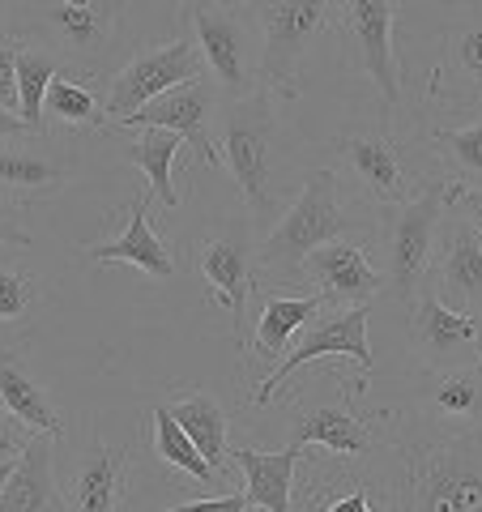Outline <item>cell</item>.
Listing matches in <instances>:
<instances>
[{"label": "cell", "instance_id": "cell-1", "mask_svg": "<svg viewBox=\"0 0 482 512\" xmlns=\"http://www.w3.org/2000/svg\"><path fill=\"white\" fill-rule=\"evenodd\" d=\"M372 427L397 512H482V431L431 423L414 406L372 410Z\"/></svg>", "mask_w": 482, "mask_h": 512}, {"label": "cell", "instance_id": "cell-2", "mask_svg": "<svg viewBox=\"0 0 482 512\" xmlns=\"http://www.w3.org/2000/svg\"><path fill=\"white\" fill-rule=\"evenodd\" d=\"M218 154L222 167L235 180L239 197L248 205V218L256 235L278 222V184H273V141H278V99L256 86L244 99H222L218 103Z\"/></svg>", "mask_w": 482, "mask_h": 512}, {"label": "cell", "instance_id": "cell-3", "mask_svg": "<svg viewBox=\"0 0 482 512\" xmlns=\"http://www.w3.org/2000/svg\"><path fill=\"white\" fill-rule=\"evenodd\" d=\"M350 205L342 197V180L329 167H316L308 180H303L299 197L278 214L269 231L256 235V256L252 269L261 278H273L278 286H291L303 256L333 244V239L350 235Z\"/></svg>", "mask_w": 482, "mask_h": 512}, {"label": "cell", "instance_id": "cell-4", "mask_svg": "<svg viewBox=\"0 0 482 512\" xmlns=\"http://www.w3.org/2000/svg\"><path fill=\"white\" fill-rule=\"evenodd\" d=\"M180 26L192 35L205 60V73L222 99H244L261 86V35H256L252 5L235 0H184Z\"/></svg>", "mask_w": 482, "mask_h": 512}, {"label": "cell", "instance_id": "cell-5", "mask_svg": "<svg viewBox=\"0 0 482 512\" xmlns=\"http://www.w3.org/2000/svg\"><path fill=\"white\" fill-rule=\"evenodd\" d=\"M453 192L457 188L436 175V180H423L406 205L384 210V286L401 308H410V299L423 291Z\"/></svg>", "mask_w": 482, "mask_h": 512}, {"label": "cell", "instance_id": "cell-6", "mask_svg": "<svg viewBox=\"0 0 482 512\" xmlns=\"http://www.w3.org/2000/svg\"><path fill=\"white\" fill-rule=\"evenodd\" d=\"M252 18L261 35V86L273 99H299L303 64L333 22V0H252Z\"/></svg>", "mask_w": 482, "mask_h": 512}, {"label": "cell", "instance_id": "cell-7", "mask_svg": "<svg viewBox=\"0 0 482 512\" xmlns=\"http://www.w3.org/2000/svg\"><path fill=\"white\" fill-rule=\"evenodd\" d=\"M30 26L13 35H35L52 43L69 69L103 77V64L116 47L124 0H26Z\"/></svg>", "mask_w": 482, "mask_h": 512}, {"label": "cell", "instance_id": "cell-8", "mask_svg": "<svg viewBox=\"0 0 482 512\" xmlns=\"http://www.w3.org/2000/svg\"><path fill=\"white\" fill-rule=\"evenodd\" d=\"M291 512H397L380 466L367 457L303 453L291 487Z\"/></svg>", "mask_w": 482, "mask_h": 512}, {"label": "cell", "instance_id": "cell-9", "mask_svg": "<svg viewBox=\"0 0 482 512\" xmlns=\"http://www.w3.org/2000/svg\"><path fill=\"white\" fill-rule=\"evenodd\" d=\"M367 320H372V303H359V308H325V312H320L312 325L291 342V355L273 363L269 372H265V380L252 389V406L278 402L282 389H286V380H291L295 372H303V367L329 359V355L355 363L359 372L367 376V372L376 367L372 342H367Z\"/></svg>", "mask_w": 482, "mask_h": 512}, {"label": "cell", "instance_id": "cell-10", "mask_svg": "<svg viewBox=\"0 0 482 512\" xmlns=\"http://www.w3.org/2000/svg\"><path fill=\"white\" fill-rule=\"evenodd\" d=\"M252 256H256V227L252 218H227L218 227L197 239V274L210 286V299L218 308H227L235 320V342H239V355L248 346V299L256 291V269H252Z\"/></svg>", "mask_w": 482, "mask_h": 512}, {"label": "cell", "instance_id": "cell-11", "mask_svg": "<svg viewBox=\"0 0 482 512\" xmlns=\"http://www.w3.org/2000/svg\"><path fill=\"white\" fill-rule=\"evenodd\" d=\"M367 384H342L333 393H308L295 397L291 406V427H286V444L299 448H325L337 457H367L376 444V427H372V410H359Z\"/></svg>", "mask_w": 482, "mask_h": 512}, {"label": "cell", "instance_id": "cell-12", "mask_svg": "<svg viewBox=\"0 0 482 512\" xmlns=\"http://www.w3.org/2000/svg\"><path fill=\"white\" fill-rule=\"evenodd\" d=\"M192 77H210V73H205V60H201V52H197V43H192L188 30H180V35L167 39V43L141 47V52L107 82V94H103L107 120L124 124L137 107L154 103L158 94L184 86V82H192Z\"/></svg>", "mask_w": 482, "mask_h": 512}, {"label": "cell", "instance_id": "cell-13", "mask_svg": "<svg viewBox=\"0 0 482 512\" xmlns=\"http://www.w3.org/2000/svg\"><path fill=\"white\" fill-rule=\"evenodd\" d=\"M342 30L350 64L376 86L384 116L401 103V56H397V0H342Z\"/></svg>", "mask_w": 482, "mask_h": 512}, {"label": "cell", "instance_id": "cell-14", "mask_svg": "<svg viewBox=\"0 0 482 512\" xmlns=\"http://www.w3.org/2000/svg\"><path fill=\"white\" fill-rule=\"evenodd\" d=\"M333 150L342 154L350 180L363 188V197L372 201L376 210L406 205L414 192H419V175L410 171L406 154H401V146L384 133V128L355 124V128H346V133L333 141Z\"/></svg>", "mask_w": 482, "mask_h": 512}, {"label": "cell", "instance_id": "cell-15", "mask_svg": "<svg viewBox=\"0 0 482 512\" xmlns=\"http://www.w3.org/2000/svg\"><path fill=\"white\" fill-rule=\"evenodd\" d=\"M440 303L453 312L482 316V227L448 205L436 235V256H431L427 282Z\"/></svg>", "mask_w": 482, "mask_h": 512}, {"label": "cell", "instance_id": "cell-16", "mask_svg": "<svg viewBox=\"0 0 482 512\" xmlns=\"http://www.w3.org/2000/svg\"><path fill=\"white\" fill-rule=\"evenodd\" d=\"M218 103H222V94L210 77H192V82L158 94L154 103L137 107L133 116L116 128H171V133L184 137V146H192V154H197L205 167H222V154L214 141Z\"/></svg>", "mask_w": 482, "mask_h": 512}, {"label": "cell", "instance_id": "cell-17", "mask_svg": "<svg viewBox=\"0 0 482 512\" xmlns=\"http://www.w3.org/2000/svg\"><path fill=\"white\" fill-rule=\"evenodd\" d=\"M295 286H308L329 308H359V303H376L384 291V274L372 265L363 239H333V244L303 256Z\"/></svg>", "mask_w": 482, "mask_h": 512}, {"label": "cell", "instance_id": "cell-18", "mask_svg": "<svg viewBox=\"0 0 482 512\" xmlns=\"http://www.w3.org/2000/svg\"><path fill=\"white\" fill-rule=\"evenodd\" d=\"M69 175H73L69 154L56 150L52 137L30 133V137L0 141V197L9 205H18V210L60 197Z\"/></svg>", "mask_w": 482, "mask_h": 512}, {"label": "cell", "instance_id": "cell-19", "mask_svg": "<svg viewBox=\"0 0 482 512\" xmlns=\"http://www.w3.org/2000/svg\"><path fill=\"white\" fill-rule=\"evenodd\" d=\"M410 346L423 359V367H457L478 359V316L453 312L436 299L431 286H423L410 299Z\"/></svg>", "mask_w": 482, "mask_h": 512}, {"label": "cell", "instance_id": "cell-20", "mask_svg": "<svg viewBox=\"0 0 482 512\" xmlns=\"http://www.w3.org/2000/svg\"><path fill=\"white\" fill-rule=\"evenodd\" d=\"M128 487V448H111L103 436H90L73 470L64 478V512H120Z\"/></svg>", "mask_w": 482, "mask_h": 512}, {"label": "cell", "instance_id": "cell-21", "mask_svg": "<svg viewBox=\"0 0 482 512\" xmlns=\"http://www.w3.org/2000/svg\"><path fill=\"white\" fill-rule=\"evenodd\" d=\"M427 99L444 111L482 103V22H461L444 30L440 60L427 77Z\"/></svg>", "mask_w": 482, "mask_h": 512}, {"label": "cell", "instance_id": "cell-22", "mask_svg": "<svg viewBox=\"0 0 482 512\" xmlns=\"http://www.w3.org/2000/svg\"><path fill=\"white\" fill-rule=\"evenodd\" d=\"M410 406L427 414L431 423L482 431V359L423 372V380L410 393Z\"/></svg>", "mask_w": 482, "mask_h": 512}, {"label": "cell", "instance_id": "cell-23", "mask_svg": "<svg viewBox=\"0 0 482 512\" xmlns=\"http://www.w3.org/2000/svg\"><path fill=\"white\" fill-rule=\"evenodd\" d=\"M150 201L154 192L146 188L133 205H124V222H120V235L116 239H99V244H86V261L94 265H137L141 274L150 278H171L180 261H175V248L163 244L150 222Z\"/></svg>", "mask_w": 482, "mask_h": 512}, {"label": "cell", "instance_id": "cell-24", "mask_svg": "<svg viewBox=\"0 0 482 512\" xmlns=\"http://www.w3.org/2000/svg\"><path fill=\"white\" fill-rule=\"evenodd\" d=\"M256 299H261V312H256V325H252V342L244 346V355H239V359H252L261 367H273V359H282L299 333L329 308V303L320 299L316 291L291 295V286L256 291Z\"/></svg>", "mask_w": 482, "mask_h": 512}, {"label": "cell", "instance_id": "cell-25", "mask_svg": "<svg viewBox=\"0 0 482 512\" xmlns=\"http://www.w3.org/2000/svg\"><path fill=\"white\" fill-rule=\"evenodd\" d=\"M0 512H64V491L56 483V440L30 436L13 478L0 491Z\"/></svg>", "mask_w": 482, "mask_h": 512}, {"label": "cell", "instance_id": "cell-26", "mask_svg": "<svg viewBox=\"0 0 482 512\" xmlns=\"http://www.w3.org/2000/svg\"><path fill=\"white\" fill-rule=\"evenodd\" d=\"M167 414L184 427V436L197 444V453L231 483V448H227V410L210 389H180L167 402Z\"/></svg>", "mask_w": 482, "mask_h": 512}, {"label": "cell", "instance_id": "cell-27", "mask_svg": "<svg viewBox=\"0 0 482 512\" xmlns=\"http://www.w3.org/2000/svg\"><path fill=\"white\" fill-rule=\"evenodd\" d=\"M303 448L286 444L282 453H256V448H231V461L244 474V495L261 512H291V487Z\"/></svg>", "mask_w": 482, "mask_h": 512}, {"label": "cell", "instance_id": "cell-28", "mask_svg": "<svg viewBox=\"0 0 482 512\" xmlns=\"http://www.w3.org/2000/svg\"><path fill=\"white\" fill-rule=\"evenodd\" d=\"M0 410L13 414L35 436H52V440L64 436V414L56 410L47 389L26 372L13 350H0Z\"/></svg>", "mask_w": 482, "mask_h": 512}, {"label": "cell", "instance_id": "cell-29", "mask_svg": "<svg viewBox=\"0 0 482 512\" xmlns=\"http://www.w3.org/2000/svg\"><path fill=\"white\" fill-rule=\"evenodd\" d=\"M43 124L47 133L64 128V133H90V128L107 124V103L99 90V77H86L77 69H60L47 86L43 99Z\"/></svg>", "mask_w": 482, "mask_h": 512}, {"label": "cell", "instance_id": "cell-30", "mask_svg": "<svg viewBox=\"0 0 482 512\" xmlns=\"http://www.w3.org/2000/svg\"><path fill=\"white\" fill-rule=\"evenodd\" d=\"M133 141L124 146V158L150 180V192L163 210H180V188H175V163L184 158V137L171 128H128Z\"/></svg>", "mask_w": 482, "mask_h": 512}, {"label": "cell", "instance_id": "cell-31", "mask_svg": "<svg viewBox=\"0 0 482 512\" xmlns=\"http://www.w3.org/2000/svg\"><path fill=\"white\" fill-rule=\"evenodd\" d=\"M431 158L440 163V180L457 188H482V103L465 124H436L427 133Z\"/></svg>", "mask_w": 482, "mask_h": 512}, {"label": "cell", "instance_id": "cell-32", "mask_svg": "<svg viewBox=\"0 0 482 512\" xmlns=\"http://www.w3.org/2000/svg\"><path fill=\"white\" fill-rule=\"evenodd\" d=\"M18 39V116L35 128L39 137H52L43 124V99H47V86L60 69L69 64L60 60V52L52 43H43L35 35H13Z\"/></svg>", "mask_w": 482, "mask_h": 512}, {"label": "cell", "instance_id": "cell-33", "mask_svg": "<svg viewBox=\"0 0 482 512\" xmlns=\"http://www.w3.org/2000/svg\"><path fill=\"white\" fill-rule=\"evenodd\" d=\"M150 448H154V457L163 461L167 470H180L184 478H192V483H201V487L227 491V478H222V474L210 466V461L197 453V444L184 436V427L171 419L167 406H154V410H150Z\"/></svg>", "mask_w": 482, "mask_h": 512}, {"label": "cell", "instance_id": "cell-34", "mask_svg": "<svg viewBox=\"0 0 482 512\" xmlns=\"http://www.w3.org/2000/svg\"><path fill=\"white\" fill-rule=\"evenodd\" d=\"M39 303H43V282L26 265L0 256V350H5V333H22L35 320Z\"/></svg>", "mask_w": 482, "mask_h": 512}, {"label": "cell", "instance_id": "cell-35", "mask_svg": "<svg viewBox=\"0 0 482 512\" xmlns=\"http://www.w3.org/2000/svg\"><path fill=\"white\" fill-rule=\"evenodd\" d=\"M0 107L18 111V39H0Z\"/></svg>", "mask_w": 482, "mask_h": 512}, {"label": "cell", "instance_id": "cell-36", "mask_svg": "<svg viewBox=\"0 0 482 512\" xmlns=\"http://www.w3.org/2000/svg\"><path fill=\"white\" fill-rule=\"evenodd\" d=\"M167 512H252V504H248V495H239V491H222V495H214V500L171 504Z\"/></svg>", "mask_w": 482, "mask_h": 512}, {"label": "cell", "instance_id": "cell-37", "mask_svg": "<svg viewBox=\"0 0 482 512\" xmlns=\"http://www.w3.org/2000/svg\"><path fill=\"white\" fill-rule=\"evenodd\" d=\"M30 436H35V431L22 427L18 419H13V414L0 410V457H5V461H18V457L26 453Z\"/></svg>", "mask_w": 482, "mask_h": 512}, {"label": "cell", "instance_id": "cell-38", "mask_svg": "<svg viewBox=\"0 0 482 512\" xmlns=\"http://www.w3.org/2000/svg\"><path fill=\"white\" fill-rule=\"evenodd\" d=\"M0 248H30V235L18 222V205L0 197Z\"/></svg>", "mask_w": 482, "mask_h": 512}, {"label": "cell", "instance_id": "cell-39", "mask_svg": "<svg viewBox=\"0 0 482 512\" xmlns=\"http://www.w3.org/2000/svg\"><path fill=\"white\" fill-rule=\"evenodd\" d=\"M453 188H457V184H453ZM453 210L470 218L474 227H482V188H457V192H453Z\"/></svg>", "mask_w": 482, "mask_h": 512}, {"label": "cell", "instance_id": "cell-40", "mask_svg": "<svg viewBox=\"0 0 482 512\" xmlns=\"http://www.w3.org/2000/svg\"><path fill=\"white\" fill-rule=\"evenodd\" d=\"M30 133H35V128H30V124L18 116V111H5V107H0V141H5V137H30Z\"/></svg>", "mask_w": 482, "mask_h": 512}, {"label": "cell", "instance_id": "cell-41", "mask_svg": "<svg viewBox=\"0 0 482 512\" xmlns=\"http://www.w3.org/2000/svg\"><path fill=\"white\" fill-rule=\"evenodd\" d=\"M13 26H9V0H0V39H9Z\"/></svg>", "mask_w": 482, "mask_h": 512}, {"label": "cell", "instance_id": "cell-42", "mask_svg": "<svg viewBox=\"0 0 482 512\" xmlns=\"http://www.w3.org/2000/svg\"><path fill=\"white\" fill-rule=\"evenodd\" d=\"M13 466H18V461H5V457H0V491H5V483L13 478Z\"/></svg>", "mask_w": 482, "mask_h": 512}, {"label": "cell", "instance_id": "cell-43", "mask_svg": "<svg viewBox=\"0 0 482 512\" xmlns=\"http://www.w3.org/2000/svg\"><path fill=\"white\" fill-rule=\"evenodd\" d=\"M478 359H482V316H478Z\"/></svg>", "mask_w": 482, "mask_h": 512}, {"label": "cell", "instance_id": "cell-44", "mask_svg": "<svg viewBox=\"0 0 482 512\" xmlns=\"http://www.w3.org/2000/svg\"><path fill=\"white\" fill-rule=\"evenodd\" d=\"M235 5H252V0H235Z\"/></svg>", "mask_w": 482, "mask_h": 512}, {"label": "cell", "instance_id": "cell-45", "mask_svg": "<svg viewBox=\"0 0 482 512\" xmlns=\"http://www.w3.org/2000/svg\"><path fill=\"white\" fill-rule=\"evenodd\" d=\"M9 5H22V0H9Z\"/></svg>", "mask_w": 482, "mask_h": 512}, {"label": "cell", "instance_id": "cell-46", "mask_svg": "<svg viewBox=\"0 0 482 512\" xmlns=\"http://www.w3.org/2000/svg\"><path fill=\"white\" fill-rule=\"evenodd\" d=\"M444 5H457V0H444Z\"/></svg>", "mask_w": 482, "mask_h": 512}]
</instances>
